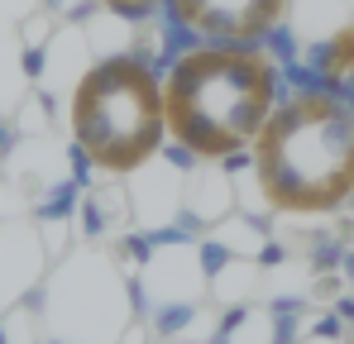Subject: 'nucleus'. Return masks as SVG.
Listing matches in <instances>:
<instances>
[{
	"instance_id": "nucleus-1",
	"label": "nucleus",
	"mask_w": 354,
	"mask_h": 344,
	"mask_svg": "<svg viewBox=\"0 0 354 344\" xmlns=\"http://www.w3.org/2000/svg\"><path fill=\"white\" fill-rule=\"evenodd\" d=\"M163 96L173 144L192 158L221 163L259 144L278 111V77L249 44H206L173 62Z\"/></svg>"
},
{
	"instance_id": "nucleus-2",
	"label": "nucleus",
	"mask_w": 354,
	"mask_h": 344,
	"mask_svg": "<svg viewBox=\"0 0 354 344\" xmlns=\"http://www.w3.org/2000/svg\"><path fill=\"white\" fill-rule=\"evenodd\" d=\"M254 153V182L283 216H326L354 196V106L335 91L278 101Z\"/></svg>"
},
{
	"instance_id": "nucleus-3",
	"label": "nucleus",
	"mask_w": 354,
	"mask_h": 344,
	"mask_svg": "<svg viewBox=\"0 0 354 344\" xmlns=\"http://www.w3.org/2000/svg\"><path fill=\"white\" fill-rule=\"evenodd\" d=\"M67 124H72L77 153L86 163H96L101 172L144 168L168 139L163 77L129 53L101 57L77 82L72 106H67Z\"/></svg>"
},
{
	"instance_id": "nucleus-4",
	"label": "nucleus",
	"mask_w": 354,
	"mask_h": 344,
	"mask_svg": "<svg viewBox=\"0 0 354 344\" xmlns=\"http://www.w3.org/2000/svg\"><path fill=\"white\" fill-rule=\"evenodd\" d=\"M288 0H173V15L211 44H254L283 19Z\"/></svg>"
},
{
	"instance_id": "nucleus-5",
	"label": "nucleus",
	"mask_w": 354,
	"mask_h": 344,
	"mask_svg": "<svg viewBox=\"0 0 354 344\" xmlns=\"http://www.w3.org/2000/svg\"><path fill=\"white\" fill-rule=\"evenodd\" d=\"M316 67H321V77H326V91H335L340 101L354 106V24L340 29L330 44H321Z\"/></svg>"
},
{
	"instance_id": "nucleus-6",
	"label": "nucleus",
	"mask_w": 354,
	"mask_h": 344,
	"mask_svg": "<svg viewBox=\"0 0 354 344\" xmlns=\"http://www.w3.org/2000/svg\"><path fill=\"white\" fill-rule=\"evenodd\" d=\"M96 5H106V10H115V15H129V19H139V15H149L158 0H96Z\"/></svg>"
}]
</instances>
